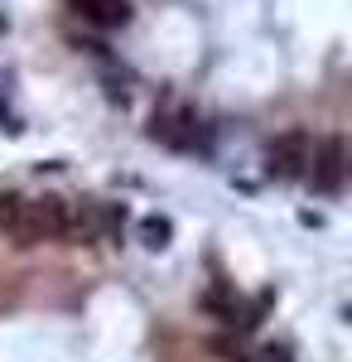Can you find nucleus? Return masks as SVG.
<instances>
[{
  "instance_id": "f257e3e1",
  "label": "nucleus",
  "mask_w": 352,
  "mask_h": 362,
  "mask_svg": "<svg viewBox=\"0 0 352 362\" xmlns=\"http://www.w3.org/2000/svg\"><path fill=\"white\" fill-rule=\"evenodd\" d=\"M150 140L164 145V150H174V155H208V150H213L208 126H203L198 112L184 107V102H164L160 112L150 116Z\"/></svg>"
},
{
  "instance_id": "f03ea898",
  "label": "nucleus",
  "mask_w": 352,
  "mask_h": 362,
  "mask_svg": "<svg viewBox=\"0 0 352 362\" xmlns=\"http://www.w3.org/2000/svg\"><path fill=\"white\" fill-rule=\"evenodd\" d=\"M304 179H309V189H314V194H324V198L338 194V189H343V179H348V140H343V136L314 140V155H309Z\"/></svg>"
},
{
  "instance_id": "7ed1b4c3",
  "label": "nucleus",
  "mask_w": 352,
  "mask_h": 362,
  "mask_svg": "<svg viewBox=\"0 0 352 362\" xmlns=\"http://www.w3.org/2000/svg\"><path fill=\"white\" fill-rule=\"evenodd\" d=\"M309 155H314V136L309 131H280L266 145V174L271 179H304Z\"/></svg>"
},
{
  "instance_id": "20e7f679",
  "label": "nucleus",
  "mask_w": 352,
  "mask_h": 362,
  "mask_svg": "<svg viewBox=\"0 0 352 362\" xmlns=\"http://www.w3.org/2000/svg\"><path fill=\"white\" fill-rule=\"evenodd\" d=\"M78 15L97 29H126L131 25V0H73Z\"/></svg>"
},
{
  "instance_id": "39448f33",
  "label": "nucleus",
  "mask_w": 352,
  "mask_h": 362,
  "mask_svg": "<svg viewBox=\"0 0 352 362\" xmlns=\"http://www.w3.org/2000/svg\"><path fill=\"white\" fill-rule=\"evenodd\" d=\"M198 305L208 309L213 319H222V324L232 329V324H237V314H242V295H237V290H232L227 280H213V285H208V290L198 295Z\"/></svg>"
},
{
  "instance_id": "423d86ee",
  "label": "nucleus",
  "mask_w": 352,
  "mask_h": 362,
  "mask_svg": "<svg viewBox=\"0 0 352 362\" xmlns=\"http://www.w3.org/2000/svg\"><path fill=\"white\" fill-rule=\"evenodd\" d=\"M136 232H140V247H145V251H164L169 242H174V223H169L164 213H150V218H140Z\"/></svg>"
},
{
  "instance_id": "0eeeda50",
  "label": "nucleus",
  "mask_w": 352,
  "mask_h": 362,
  "mask_svg": "<svg viewBox=\"0 0 352 362\" xmlns=\"http://www.w3.org/2000/svg\"><path fill=\"white\" fill-rule=\"evenodd\" d=\"M20 218H25V198L20 194H0V232H20Z\"/></svg>"
},
{
  "instance_id": "6e6552de",
  "label": "nucleus",
  "mask_w": 352,
  "mask_h": 362,
  "mask_svg": "<svg viewBox=\"0 0 352 362\" xmlns=\"http://www.w3.org/2000/svg\"><path fill=\"white\" fill-rule=\"evenodd\" d=\"M246 362H295V353H290V343H261Z\"/></svg>"
}]
</instances>
